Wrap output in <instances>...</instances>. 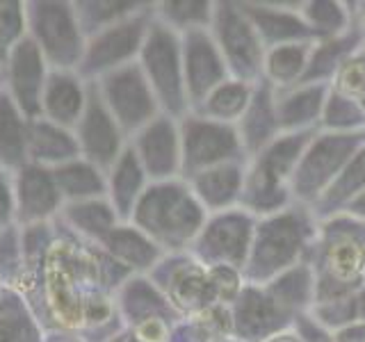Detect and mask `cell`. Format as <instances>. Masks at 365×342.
I'll list each match as a JSON object with an SVG mask.
<instances>
[{"mask_svg":"<svg viewBox=\"0 0 365 342\" xmlns=\"http://www.w3.org/2000/svg\"><path fill=\"white\" fill-rule=\"evenodd\" d=\"M130 219L158 247L180 249L201 233L203 205L187 185L163 180L142 192Z\"/></svg>","mask_w":365,"mask_h":342,"instance_id":"6da1fadb","label":"cell"},{"mask_svg":"<svg viewBox=\"0 0 365 342\" xmlns=\"http://www.w3.org/2000/svg\"><path fill=\"white\" fill-rule=\"evenodd\" d=\"M308 142L311 137L304 133H288L254 155L256 162L245 178L242 190L249 210L277 212L288 201V180H292L294 167Z\"/></svg>","mask_w":365,"mask_h":342,"instance_id":"7a4b0ae2","label":"cell"},{"mask_svg":"<svg viewBox=\"0 0 365 342\" xmlns=\"http://www.w3.org/2000/svg\"><path fill=\"white\" fill-rule=\"evenodd\" d=\"M140 68L160 108H165L171 119L187 110L185 78H182V48L178 32L165 23L153 21L146 32L140 53Z\"/></svg>","mask_w":365,"mask_h":342,"instance_id":"3957f363","label":"cell"},{"mask_svg":"<svg viewBox=\"0 0 365 342\" xmlns=\"http://www.w3.org/2000/svg\"><path fill=\"white\" fill-rule=\"evenodd\" d=\"M71 7L73 5L66 3L26 5L30 39L39 46L46 64L55 66V71H71V68H80V62H83L85 34Z\"/></svg>","mask_w":365,"mask_h":342,"instance_id":"277c9868","label":"cell"},{"mask_svg":"<svg viewBox=\"0 0 365 342\" xmlns=\"http://www.w3.org/2000/svg\"><path fill=\"white\" fill-rule=\"evenodd\" d=\"M210 28V34L224 57L226 68L235 76V80L251 83L262 71L267 51L242 7L228 3L215 5Z\"/></svg>","mask_w":365,"mask_h":342,"instance_id":"5b68a950","label":"cell"},{"mask_svg":"<svg viewBox=\"0 0 365 342\" xmlns=\"http://www.w3.org/2000/svg\"><path fill=\"white\" fill-rule=\"evenodd\" d=\"M151 23L153 21H148V9H142L128 19L112 23V26L91 34L85 43L80 73L108 76L125 64H133V57L142 53Z\"/></svg>","mask_w":365,"mask_h":342,"instance_id":"8992f818","label":"cell"},{"mask_svg":"<svg viewBox=\"0 0 365 342\" xmlns=\"http://www.w3.org/2000/svg\"><path fill=\"white\" fill-rule=\"evenodd\" d=\"M98 91L114 121L119 123L121 133H140L158 117L160 105L140 64H125L103 76Z\"/></svg>","mask_w":365,"mask_h":342,"instance_id":"52a82bcc","label":"cell"},{"mask_svg":"<svg viewBox=\"0 0 365 342\" xmlns=\"http://www.w3.org/2000/svg\"><path fill=\"white\" fill-rule=\"evenodd\" d=\"M180 171L187 176L231 162L242 153L237 128L205 117H185L180 125Z\"/></svg>","mask_w":365,"mask_h":342,"instance_id":"ba28073f","label":"cell"},{"mask_svg":"<svg viewBox=\"0 0 365 342\" xmlns=\"http://www.w3.org/2000/svg\"><path fill=\"white\" fill-rule=\"evenodd\" d=\"M361 140L363 137L356 133H334L308 142L292 174V190L297 197L311 199L317 197L319 190L324 192L329 182L336 180V171L347 165V160L361 146Z\"/></svg>","mask_w":365,"mask_h":342,"instance_id":"9c48e42d","label":"cell"},{"mask_svg":"<svg viewBox=\"0 0 365 342\" xmlns=\"http://www.w3.org/2000/svg\"><path fill=\"white\" fill-rule=\"evenodd\" d=\"M297 214L288 212L274 217L272 222L260 226L254 249L249 251V269L256 279H265L281 269H288L292 260L299 256L304 247L306 231Z\"/></svg>","mask_w":365,"mask_h":342,"instance_id":"30bf717a","label":"cell"},{"mask_svg":"<svg viewBox=\"0 0 365 342\" xmlns=\"http://www.w3.org/2000/svg\"><path fill=\"white\" fill-rule=\"evenodd\" d=\"M76 140L80 153L85 155L87 162L98 169L112 167L121 155V128L110 114L108 105L101 98V91L96 85L87 89V103L76 125Z\"/></svg>","mask_w":365,"mask_h":342,"instance_id":"8fae6325","label":"cell"},{"mask_svg":"<svg viewBox=\"0 0 365 342\" xmlns=\"http://www.w3.org/2000/svg\"><path fill=\"white\" fill-rule=\"evenodd\" d=\"M182 48V78L190 105H201L205 96L226 80V62L208 30L185 32Z\"/></svg>","mask_w":365,"mask_h":342,"instance_id":"7c38bea8","label":"cell"},{"mask_svg":"<svg viewBox=\"0 0 365 342\" xmlns=\"http://www.w3.org/2000/svg\"><path fill=\"white\" fill-rule=\"evenodd\" d=\"M7 83H9V98L26 119L34 121L41 117V94L46 87V60L28 34L23 37L16 48L9 53L7 62Z\"/></svg>","mask_w":365,"mask_h":342,"instance_id":"4fadbf2b","label":"cell"},{"mask_svg":"<svg viewBox=\"0 0 365 342\" xmlns=\"http://www.w3.org/2000/svg\"><path fill=\"white\" fill-rule=\"evenodd\" d=\"M199 256L215 267H242L251 251V222L240 212L220 214L212 224L201 228Z\"/></svg>","mask_w":365,"mask_h":342,"instance_id":"5bb4252c","label":"cell"},{"mask_svg":"<svg viewBox=\"0 0 365 342\" xmlns=\"http://www.w3.org/2000/svg\"><path fill=\"white\" fill-rule=\"evenodd\" d=\"M133 151L146 176L167 180L180 171V130L171 117H155L135 135Z\"/></svg>","mask_w":365,"mask_h":342,"instance_id":"9a60e30c","label":"cell"},{"mask_svg":"<svg viewBox=\"0 0 365 342\" xmlns=\"http://www.w3.org/2000/svg\"><path fill=\"white\" fill-rule=\"evenodd\" d=\"M14 185V205L16 214L23 222H43L57 212L62 203L60 190L55 185L53 171L41 165L21 167Z\"/></svg>","mask_w":365,"mask_h":342,"instance_id":"2e32d148","label":"cell"},{"mask_svg":"<svg viewBox=\"0 0 365 342\" xmlns=\"http://www.w3.org/2000/svg\"><path fill=\"white\" fill-rule=\"evenodd\" d=\"M87 103V89L73 71H53L41 94V117L60 128H76Z\"/></svg>","mask_w":365,"mask_h":342,"instance_id":"e0dca14e","label":"cell"},{"mask_svg":"<svg viewBox=\"0 0 365 342\" xmlns=\"http://www.w3.org/2000/svg\"><path fill=\"white\" fill-rule=\"evenodd\" d=\"M190 178H192L190 190L194 192V197L203 205V210L208 208L212 212L228 210V205H233L242 197V190H245L242 169L235 162L203 169Z\"/></svg>","mask_w":365,"mask_h":342,"instance_id":"ac0fdd59","label":"cell"},{"mask_svg":"<svg viewBox=\"0 0 365 342\" xmlns=\"http://www.w3.org/2000/svg\"><path fill=\"white\" fill-rule=\"evenodd\" d=\"M242 11L254 23L258 37L265 46V51L281 43L308 41L313 32L308 30L302 14H294L290 9H277L272 5H240Z\"/></svg>","mask_w":365,"mask_h":342,"instance_id":"d6986e66","label":"cell"},{"mask_svg":"<svg viewBox=\"0 0 365 342\" xmlns=\"http://www.w3.org/2000/svg\"><path fill=\"white\" fill-rule=\"evenodd\" d=\"M277 130H279V121H277V108H274L272 89L269 85H260L254 91V96H251L245 117L240 119V128H237L240 142H242L245 151L254 155L277 140Z\"/></svg>","mask_w":365,"mask_h":342,"instance_id":"ffe728a7","label":"cell"},{"mask_svg":"<svg viewBox=\"0 0 365 342\" xmlns=\"http://www.w3.org/2000/svg\"><path fill=\"white\" fill-rule=\"evenodd\" d=\"M146 171L140 162V157L133 151V146H125L117 162L110 167V180H108V192H110V205L121 219H130L137 201L142 197Z\"/></svg>","mask_w":365,"mask_h":342,"instance_id":"44dd1931","label":"cell"},{"mask_svg":"<svg viewBox=\"0 0 365 342\" xmlns=\"http://www.w3.org/2000/svg\"><path fill=\"white\" fill-rule=\"evenodd\" d=\"M80 148L76 135L66 128H60L43 117L30 121L28 128V157H32L37 165H66L71 160H78Z\"/></svg>","mask_w":365,"mask_h":342,"instance_id":"7402d4cb","label":"cell"},{"mask_svg":"<svg viewBox=\"0 0 365 342\" xmlns=\"http://www.w3.org/2000/svg\"><path fill=\"white\" fill-rule=\"evenodd\" d=\"M327 103V87L322 83L315 85H299L274 100L277 108L279 128L288 133H302L306 125L317 121L324 112Z\"/></svg>","mask_w":365,"mask_h":342,"instance_id":"603a6c76","label":"cell"},{"mask_svg":"<svg viewBox=\"0 0 365 342\" xmlns=\"http://www.w3.org/2000/svg\"><path fill=\"white\" fill-rule=\"evenodd\" d=\"M101 242L119 265L130 269H148L160 258V247L133 226H114Z\"/></svg>","mask_w":365,"mask_h":342,"instance_id":"cb8c5ba5","label":"cell"},{"mask_svg":"<svg viewBox=\"0 0 365 342\" xmlns=\"http://www.w3.org/2000/svg\"><path fill=\"white\" fill-rule=\"evenodd\" d=\"M53 178L60 197L71 199L73 203L98 199L108 192V180L103 178L101 169L87 160H71V162L55 167Z\"/></svg>","mask_w":365,"mask_h":342,"instance_id":"d4e9b609","label":"cell"},{"mask_svg":"<svg viewBox=\"0 0 365 342\" xmlns=\"http://www.w3.org/2000/svg\"><path fill=\"white\" fill-rule=\"evenodd\" d=\"M313 43L311 41H294L274 46L265 53L262 71L274 87H292L299 85L306 73L308 60H311Z\"/></svg>","mask_w":365,"mask_h":342,"instance_id":"484cf974","label":"cell"},{"mask_svg":"<svg viewBox=\"0 0 365 342\" xmlns=\"http://www.w3.org/2000/svg\"><path fill=\"white\" fill-rule=\"evenodd\" d=\"M251 96H254L251 83L226 78L220 87H215L210 94L205 96V100L199 105V110L205 119L231 125L233 121H240L245 117V112L251 103Z\"/></svg>","mask_w":365,"mask_h":342,"instance_id":"4316f807","label":"cell"},{"mask_svg":"<svg viewBox=\"0 0 365 342\" xmlns=\"http://www.w3.org/2000/svg\"><path fill=\"white\" fill-rule=\"evenodd\" d=\"M28 157V125L7 94H0V167H23Z\"/></svg>","mask_w":365,"mask_h":342,"instance_id":"83f0119b","label":"cell"},{"mask_svg":"<svg viewBox=\"0 0 365 342\" xmlns=\"http://www.w3.org/2000/svg\"><path fill=\"white\" fill-rule=\"evenodd\" d=\"M277 319H281V308L277 304V296L269 299L267 294H260L258 290H247L245 296L237 304L235 322L240 336H260L269 333L274 326H279Z\"/></svg>","mask_w":365,"mask_h":342,"instance_id":"f1b7e54d","label":"cell"},{"mask_svg":"<svg viewBox=\"0 0 365 342\" xmlns=\"http://www.w3.org/2000/svg\"><path fill=\"white\" fill-rule=\"evenodd\" d=\"M64 217L68 226L91 239H103L117 224V212L112 210L110 203L101 199L71 203L68 208H64Z\"/></svg>","mask_w":365,"mask_h":342,"instance_id":"f546056e","label":"cell"},{"mask_svg":"<svg viewBox=\"0 0 365 342\" xmlns=\"http://www.w3.org/2000/svg\"><path fill=\"white\" fill-rule=\"evenodd\" d=\"M359 37L356 34H342V37H334V39H327L324 43L313 46L311 51V60H308L306 66V73L302 78L299 85H315L324 78L331 76L340 66L342 57L347 53H351V48H356Z\"/></svg>","mask_w":365,"mask_h":342,"instance_id":"4dcf8cb0","label":"cell"},{"mask_svg":"<svg viewBox=\"0 0 365 342\" xmlns=\"http://www.w3.org/2000/svg\"><path fill=\"white\" fill-rule=\"evenodd\" d=\"M142 7L144 5L140 3H80L73 5V11L83 34L91 37V34L112 26V23H119L142 11Z\"/></svg>","mask_w":365,"mask_h":342,"instance_id":"1f68e13d","label":"cell"},{"mask_svg":"<svg viewBox=\"0 0 365 342\" xmlns=\"http://www.w3.org/2000/svg\"><path fill=\"white\" fill-rule=\"evenodd\" d=\"M158 7V21L174 32L208 30L215 11V5L210 3H163Z\"/></svg>","mask_w":365,"mask_h":342,"instance_id":"d6a6232c","label":"cell"},{"mask_svg":"<svg viewBox=\"0 0 365 342\" xmlns=\"http://www.w3.org/2000/svg\"><path fill=\"white\" fill-rule=\"evenodd\" d=\"M302 19L313 34H322L329 39L345 34L349 26L347 9L340 3H306L302 5Z\"/></svg>","mask_w":365,"mask_h":342,"instance_id":"836d02e7","label":"cell"},{"mask_svg":"<svg viewBox=\"0 0 365 342\" xmlns=\"http://www.w3.org/2000/svg\"><path fill=\"white\" fill-rule=\"evenodd\" d=\"M0 342H43L19 299L0 301Z\"/></svg>","mask_w":365,"mask_h":342,"instance_id":"e575fe53","label":"cell"},{"mask_svg":"<svg viewBox=\"0 0 365 342\" xmlns=\"http://www.w3.org/2000/svg\"><path fill=\"white\" fill-rule=\"evenodd\" d=\"M26 5L0 3V62H7L9 53L26 37Z\"/></svg>","mask_w":365,"mask_h":342,"instance_id":"d590c367","label":"cell"},{"mask_svg":"<svg viewBox=\"0 0 365 342\" xmlns=\"http://www.w3.org/2000/svg\"><path fill=\"white\" fill-rule=\"evenodd\" d=\"M365 187V148L347 160L345 174L336 176L329 187V201H351Z\"/></svg>","mask_w":365,"mask_h":342,"instance_id":"8d00e7d4","label":"cell"},{"mask_svg":"<svg viewBox=\"0 0 365 342\" xmlns=\"http://www.w3.org/2000/svg\"><path fill=\"white\" fill-rule=\"evenodd\" d=\"M327 265L336 281H340V276L349 279V274L356 271V265L361 267V251L349 239H336L329 249Z\"/></svg>","mask_w":365,"mask_h":342,"instance_id":"74e56055","label":"cell"},{"mask_svg":"<svg viewBox=\"0 0 365 342\" xmlns=\"http://www.w3.org/2000/svg\"><path fill=\"white\" fill-rule=\"evenodd\" d=\"M327 105V103H324ZM324 119L329 125H334L338 130L354 128L356 123H363V110L354 105V100L347 96H329V105L324 108Z\"/></svg>","mask_w":365,"mask_h":342,"instance_id":"f35d334b","label":"cell"},{"mask_svg":"<svg viewBox=\"0 0 365 342\" xmlns=\"http://www.w3.org/2000/svg\"><path fill=\"white\" fill-rule=\"evenodd\" d=\"M19 262V235L9 226L7 231L0 233V279H14L21 269Z\"/></svg>","mask_w":365,"mask_h":342,"instance_id":"ab89813d","label":"cell"},{"mask_svg":"<svg viewBox=\"0 0 365 342\" xmlns=\"http://www.w3.org/2000/svg\"><path fill=\"white\" fill-rule=\"evenodd\" d=\"M14 214H16L14 185H11V180L5 176V171H0V233L7 231Z\"/></svg>","mask_w":365,"mask_h":342,"instance_id":"60d3db41","label":"cell"},{"mask_svg":"<svg viewBox=\"0 0 365 342\" xmlns=\"http://www.w3.org/2000/svg\"><path fill=\"white\" fill-rule=\"evenodd\" d=\"M349 210H351L354 214H359V217H365V190L359 194V197H354V199L349 201Z\"/></svg>","mask_w":365,"mask_h":342,"instance_id":"b9f144b4","label":"cell"},{"mask_svg":"<svg viewBox=\"0 0 365 342\" xmlns=\"http://www.w3.org/2000/svg\"><path fill=\"white\" fill-rule=\"evenodd\" d=\"M356 319H361V322H365V290H361L359 292V296H356Z\"/></svg>","mask_w":365,"mask_h":342,"instance_id":"7bdbcfd3","label":"cell"},{"mask_svg":"<svg viewBox=\"0 0 365 342\" xmlns=\"http://www.w3.org/2000/svg\"><path fill=\"white\" fill-rule=\"evenodd\" d=\"M43 342H80L78 338H71V336H51L48 340Z\"/></svg>","mask_w":365,"mask_h":342,"instance_id":"ee69618b","label":"cell"},{"mask_svg":"<svg viewBox=\"0 0 365 342\" xmlns=\"http://www.w3.org/2000/svg\"><path fill=\"white\" fill-rule=\"evenodd\" d=\"M269 342H302L299 338H297V336H277V338H272Z\"/></svg>","mask_w":365,"mask_h":342,"instance_id":"f6af8a7d","label":"cell"},{"mask_svg":"<svg viewBox=\"0 0 365 342\" xmlns=\"http://www.w3.org/2000/svg\"><path fill=\"white\" fill-rule=\"evenodd\" d=\"M363 9H361V26H363V32H365V3L361 5Z\"/></svg>","mask_w":365,"mask_h":342,"instance_id":"bcb514c9","label":"cell"},{"mask_svg":"<svg viewBox=\"0 0 365 342\" xmlns=\"http://www.w3.org/2000/svg\"><path fill=\"white\" fill-rule=\"evenodd\" d=\"M119 342H140V340H137V338L133 340V338H130V340H119Z\"/></svg>","mask_w":365,"mask_h":342,"instance_id":"7dc6e473","label":"cell"}]
</instances>
